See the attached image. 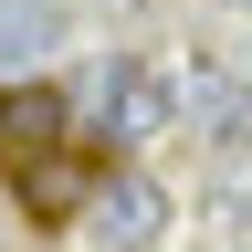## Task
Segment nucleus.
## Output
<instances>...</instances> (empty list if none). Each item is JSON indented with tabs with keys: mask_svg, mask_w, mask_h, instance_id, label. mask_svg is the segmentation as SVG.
<instances>
[{
	"mask_svg": "<svg viewBox=\"0 0 252 252\" xmlns=\"http://www.w3.org/2000/svg\"><path fill=\"white\" fill-rule=\"evenodd\" d=\"M189 116H200V137L220 158H252V74L220 53H189Z\"/></svg>",
	"mask_w": 252,
	"mask_h": 252,
	"instance_id": "obj_4",
	"label": "nucleus"
},
{
	"mask_svg": "<svg viewBox=\"0 0 252 252\" xmlns=\"http://www.w3.org/2000/svg\"><path fill=\"white\" fill-rule=\"evenodd\" d=\"M63 53V0H0V74H42Z\"/></svg>",
	"mask_w": 252,
	"mask_h": 252,
	"instance_id": "obj_5",
	"label": "nucleus"
},
{
	"mask_svg": "<svg viewBox=\"0 0 252 252\" xmlns=\"http://www.w3.org/2000/svg\"><path fill=\"white\" fill-rule=\"evenodd\" d=\"M94 137H116V147H147V137H168V126L189 116V63L168 74V63H147V53H105L94 63Z\"/></svg>",
	"mask_w": 252,
	"mask_h": 252,
	"instance_id": "obj_2",
	"label": "nucleus"
},
{
	"mask_svg": "<svg viewBox=\"0 0 252 252\" xmlns=\"http://www.w3.org/2000/svg\"><path fill=\"white\" fill-rule=\"evenodd\" d=\"M84 231H94V252H158V231H168V189H158L147 168H116L105 189H94Z\"/></svg>",
	"mask_w": 252,
	"mask_h": 252,
	"instance_id": "obj_3",
	"label": "nucleus"
},
{
	"mask_svg": "<svg viewBox=\"0 0 252 252\" xmlns=\"http://www.w3.org/2000/svg\"><path fill=\"white\" fill-rule=\"evenodd\" d=\"M63 147H74V105H63L53 84H11L0 94V168L21 179V200H42V220L94 210V189H105V179H84Z\"/></svg>",
	"mask_w": 252,
	"mask_h": 252,
	"instance_id": "obj_1",
	"label": "nucleus"
},
{
	"mask_svg": "<svg viewBox=\"0 0 252 252\" xmlns=\"http://www.w3.org/2000/svg\"><path fill=\"white\" fill-rule=\"evenodd\" d=\"M200 252H242V242H200Z\"/></svg>",
	"mask_w": 252,
	"mask_h": 252,
	"instance_id": "obj_6",
	"label": "nucleus"
}]
</instances>
